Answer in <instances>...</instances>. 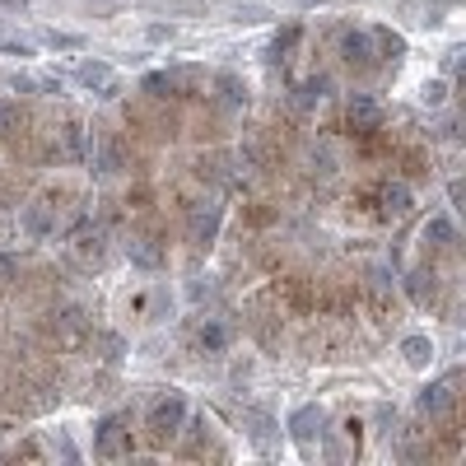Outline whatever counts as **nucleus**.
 I'll return each mask as SVG.
<instances>
[{
	"mask_svg": "<svg viewBox=\"0 0 466 466\" xmlns=\"http://www.w3.org/2000/svg\"><path fill=\"white\" fill-rule=\"evenodd\" d=\"M182 430H187V397L168 392V397H159V401L145 410V439L154 448H168Z\"/></svg>",
	"mask_w": 466,
	"mask_h": 466,
	"instance_id": "f257e3e1",
	"label": "nucleus"
},
{
	"mask_svg": "<svg viewBox=\"0 0 466 466\" xmlns=\"http://www.w3.org/2000/svg\"><path fill=\"white\" fill-rule=\"evenodd\" d=\"M70 261L80 266V270H98L103 261H107V233H103V224H94V219H80L70 228Z\"/></svg>",
	"mask_w": 466,
	"mask_h": 466,
	"instance_id": "f03ea898",
	"label": "nucleus"
},
{
	"mask_svg": "<svg viewBox=\"0 0 466 466\" xmlns=\"http://www.w3.org/2000/svg\"><path fill=\"white\" fill-rule=\"evenodd\" d=\"M131 415H103L98 424H94V457H107V461H116V457H131Z\"/></svg>",
	"mask_w": 466,
	"mask_h": 466,
	"instance_id": "7ed1b4c3",
	"label": "nucleus"
},
{
	"mask_svg": "<svg viewBox=\"0 0 466 466\" xmlns=\"http://www.w3.org/2000/svg\"><path fill=\"white\" fill-rule=\"evenodd\" d=\"M345 127L355 131V136H378L382 131V103L378 98H369V94H350V103H345Z\"/></svg>",
	"mask_w": 466,
	"mask_h": 466,
	"instance_id": "20e7f679",
	"label": "nucleus"
},
{
	"mask_svg": "<svg viewBox=\"0 0 466 466\" xmlns=\"http://www.w3.org/2000/svg\"><path fill=\"white\" fill-rule=\"evenodd\" d=\"M219 219H224V210L206 197V201H197L187 210V243H197V248H210L215 243V233H219Z\"/></svg>",
	"mask_w": 466,
	"mask_h": 466,
	"instance_id": "39448f33",
	"label": "nucleus"
},
{
	"mask_svg": "<svg viewBox=\"0 0 466 466\" xmlns=\"http://www.w3.org/2000/svg\"><path fill=\"white\" fill-rule=\"evenodd\" d=\"M452 387H457V378H439V382H430V387H424V392H420V415H430V420H448L452 415V406H457V392H452Z\"/></svg>",
	"mask_w": 466,
	"mask_h": 466,
	"instance_id": "423d86ee",
	"label": "nucleus"
},
{
	"mask_svg": "<svg viewBox=\"0 0 466 466\" xmlns=\"http://www.w3.org/2000/svg\"><path fill=\"white\" fill-rule=\"evenodd\" d=\"M340 61L345 66H355V70H369L373 61H378V52H373V33H340Z\"/></svg>",
	"mask_w": 466,
	"mask_h": 466,
	"instance_id": "0eeeda50",
	"label": "nucleus"
},
{
	"mask_svg": "<svg viewBox=\"0 0 466 466\" xmlns=\"http://www.w3.org/2000/svg\"><path fill=\"white\" fill-rule=\"evenodd\" d=\"M373 197H378V215H387V219H401V215H410V206H415V197H410L406 182H382Z\"/></svg>",
	"mask_w": 466,
	"mask_h": 466,
	"instance_id": "6e6552de",
	"label": "nucleus"
},
{
	"mask_svg": "<svg viewBox=\"0 0 466 466\" xmlns=\"http://www.w3.org/2000/svg\"><path fill=\"white\" fill-rule=\"evenodd\" d=\"M127 257H131V266H140V270H159V266H164V243L149 238V233H140V238L127 243Z\"/></svg>",
	"mask_w": 466,
	"mask_h": 466,
	"instance_id": "1a4fd4ad",
	"label": "nucleus"
},
{
	"mask_svg": "<svg viewBox=\"0 0 466 466\" xmlns=\"http://www.w3.org/2000/svg\"><path fill=\"white\" fill-rule=\"evenodd\" d=\"M75 80H80L85 89H98L103 98H112V94H116V85H112V70H107L103 61H85L80 70H75Z\"/></svg>",
	"mask_w": 466,
	"mask_h": 466,
	"instance_id": "9d476101",
	"label": "nucleus"
},
{
	"mask_svg": "<svg viewBox=\"0 0 466 466\" xmlns=\"http://www.w3.org/2000/svg\"><path fill=\"white\" fill-rule=\"evenodd\" d=\"M94 168H98L103 177H112V173H122V168H127V145L116 140V136H107V140L98 145V159H94Z\"/></svg>",
	"mask_w": 466,
	"mask_h": 466,
	"instance_id": "9b49d317",
	"label": "nucleus"
},
{
	"mask_svg": "<svg viewBox=\"0 0 466 466\" xmlns=\"http://www.w3.org/2000/svg\"><path fill=\"white\" fill-rule=\"evenodd\" d=\"M406 294L420 303V308H430L439 299V280H434V270H410L406 276Z\"/></svg>",
	"mask_w": 466,
	"mask_h": 466,
	"instance_id": "f8f14e48",
	"label": "nucleus"
},
{
	"mask_svg": "<svg viewBox=\"0 0 466 466\" xmlns=\"http://www.w3.org/2000/svg\"><path fill=\"white\" fill-rule=\"evenodd\" d=\"M52 210H56V206H43V201L24 210V228L33 233V238H52V233H56V215H52Z\"/></svg>",
	"mask_w": 466,
	"mask_h": 466,
	"instance_id": "ddd939ff",
	"label": "nucleus"
},
{
	"mask_svg": "<svg viewBox=\"0 0 466 466\" xmlns=\"http://www.w3.org/2000/svg\"><path fill=\"white\" fill-rule=\"evenodd\" d=\"M197 345L206 350V355H219V350L228 345V327H224L219 318H206V322H201V331H197Z\"/></svg>",
	"mask_w": 466,
	"mask_h": 466,
	"instance_id": "4468645a",
	"label": "nucleus"
},
{
	"mask_svg": "<svg viewBox=\"0 0 466 466\" xmlns=\"http://www.w3.org/2000/svg\"><path fill=\"white\" fill-rule=\"evenodd\" d=\"M457 243V228L448 215H434L430 224H424V248H452Z\"/></svg>",
	"mask_w": 466,
	"mask_h": 466,
	"instance_id": "2eb2a0df",
	"label": "nucleus"
},
{
	"mask_svg": "<svg viewBox=\"0 0 466 466\" xmlns=\"http://www.w3.org/2000/svg\"><path fill=\"white\" fill-rule=\"evenodd\" d=\"M215 89H219V98L228 103V107H243L248 103V85H238V75H215Z\"/></svg>",
	"mask_w": 466,
	"mask_h": 466,
	"instance_id": "dca6fc26",
	"label": "nucleus"
},
{
	"mask_svg": "<svg viewBox=\"0 0 466 466\" xmlns=\"http://www.w3.org/2000/svg\"><path fill=\"white\" fill-rule=\"evenodd\" d=\"M327 94H331V80H327V75H313V80L299 85V107H318Z\"/></svg>",
	"mask_w": 466,
	"mask_h": 466,
	"instance_id": "f3484780",
	"label": "nucleus"
},
{
	"mask_svg": "<svg viewBox=\"0 0 466 466\" xmlns=\"http://www.w3.org/2000/svg\"><path fill=\"white\" fill-rule=\"evenodd\" d=\"M313 424H322V410H318V406H303V410H294V420H289V434H294V439H313V434H318Z\"/></svg>",
	"mask_w": 466,
	"mask_h": 466,
	"instance_id": "a211bd4d",
	"label": "nucleus"
},
{
	"mask_svg": "<svg viewBox=\"0 0 466 466\" xmlns=\"http://www.w3.org/2000/svg\"><path fill=\"white\" fill-rule=\"evenodd\" d=\"M401 355H406V364H430V355H434V345H430V336H406L401 340Z\"/></svg>",
	"mask_w": 466,
	"mask_h": 466,
	"instance_id": "6ab92c4d",
	"label": "nucleus"
},
{
	"mask_svg": "<svg viewBox=\"0 0 466 466\" xmlns=\"http://www.w3.org/2000/svg\"><path fill=\"white\" fill-rule=\"evenodd\" d=\"M373 47H382L387 56H401L406 52V37L392 33V28H373Z\"/></svg>",
	"mask_w": 466,
	"mask_h": 466,
	"instance_id": "aec40b11",
	"label": "nucleus"
},
{
	"mask_svg": "<svg viewBox=\"0 0 466 466\" xmlns=\"http://www.w3.org/2000/svg\"><path fill=\"white\" fill-rule=\"evenodd\" d=\"M61 136H66V154H61V159H70V164H80V159H85V136H80V127L70 122V127H66Z\"/></svg>",
	"mask_w": 466,
	"mask_h": 466,
	"instance_id": "412c9836",
	"label": "nucleus"
},
{
	"mask_svg": "<svg viewBox=\"0 0 466 466\" xmlns=\"http://www.w3.org/2000/svg\"><path fill=\"white\" fill-rule=\"evenodd\" d=\"M19 122H24V116H19V107L0 98V140H10V136L19 131Z\"/></svg>",
	"mask_w": 466,
	"mask_h": 466,
	"instance_id": "4be33fe9",
	"label": "nucleus"
},
{
	"mask_svg": "<svg viewBox=\"0 0 466 466\" xmlns=\"http://www.w3.org/2000/svg\"><path fill=\"white\" fill-rule=\"evenodd\" d=\"M47 43H52L56 52H80L85 37H80V33H47Z\"/></svg>",
	"mask_w": 466,
	"mask_h": 466,
	"instance_id": "5701e85b",
	"label": "nucleus"
},
{
	"mask_svg": "<svg viewBox=\"0 0 466 466\" xmlns=\"http://www.w3.org/2000/svg\"><path fill=\"white\" fill-rule=\"evenodd\" d=\"M294 43H299V24H289V28H285V33L276 37V43H270V56H276V61H280V56H285V52H289Z\"/></svg>",
	"mask_w": 466,
	"mask_h": 466,
	"instance_id": "b1692460",
	"label": "nucleus"
},
{
	"mask_svg": "<svg viewBox=\"0 0 466 466\" xmlns=\"http://www.w3.org/2000/svg\"><path fill=\"white\" fill-rule=\"evenodd\" d=\"M448 98V85L443 80H430V85H424V103H430V107H439Z\"/></svg>",
	"mask_w": 466,
	"mask_h": 466,
	"instance_id": "393cba45",
	"label": "nucleus"
},
{
	"mask_svg": "<svg viewBox=\"0 0 466 466\" xmlns=\"http://www.w3.org/2000/svg\"><path fill=\"white\" fill-rule=\"evenodd\" d=\"M15 270H19V266H15V257H0V289H5V285L15 280Z\"/></svg>",
	"mask_w": 466,
	"mask_h": 466,
	"instance_id": "a878e982",
	"label": "nucleus"
},
{
	"mask_svg": "<svg viewBox=\"0 0 466 466\" xmlns=\"http://www.w3.org/2000/svg\"><path fill=\"white\" fill-rule=\"evenodd\" d=\"M0 52H10V56H28V47H24V43H0Z\"/></svg>",
	"mask_w": 466,
	"mask_h": 466,
	"instance_id": "bb28decb",
	"label": "nucleus"
}]
</instances>
